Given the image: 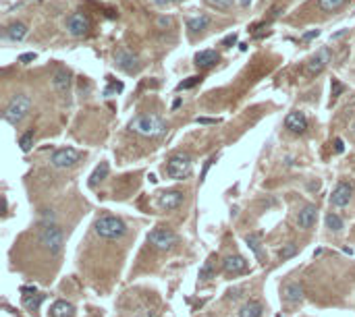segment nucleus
I'll return each instance as SVG.
<instances>
[{
	"instance_id": "37998d69",
	"label": "nucleus",
	"mask_w": 355,
	"mask_h": 317,
	"mask_svg": "<svg viewBox=\"0 0 355 317\" xmlns=\"http://www.w3.org/2000/svg\"><path fill=\"white\" fill-rule=\"evenodd\" d=\"M158 25H160V27H169V25H171V19H169V17H160V19H158Z\"/></svg>"
},
{
	"instance_id": "ea45409f",
	"label": "nucleus",
	"mask_w": 355,
	"mask_h": 317,
	"mask_svg": "<svg viewBox=\"0 0 355 317\" xmlns=\"http://www.w3.org/2000/svg\"><path fill=\"white\" fill-rule=\"evenodd\" d=\"M343 149H345L343 139H334V151H337V153H343Z\"/></svg>"
},
{
	"instance_id": "39448f33",
	"label": "nucleus",
	"mask_w": 355,
	"mask_h": 317,
	"mask_svg": "<svg viewBox=\"0 0 355 317\" xmlns=\"http://www.w3.org/2000/svg\"><path fill=\"white\" fill-rule=\"evenodd\" d=\"M193 164H191V155L189 153H175L169 157L166 162V174L175 181H183L187 176H191Z\"/></svg>"
},
{
	"instance_id": "f03ea898",
	"label": "nucleus",
	"mask_w": 355,
	"mask_h": 317,
	"mask_svg": "<svg viewBox=\"0 0 355 317\" xmlns=\"http://www.w3.org/2000/svg\"><path fill=\"white\" fill-rule=\"evenodd\" d=\"M94 232L100 239H106V241H117L121 236L127 234V224L117 218V216H100L94 224Z\"/></svg>"
},
{
	"instance_id": "ddd939ff",
	"label": "nucleus",
	"mask_w": 355,
	"mask_h": 317,
	"mask_svg": "<svg viewBox=\"0 0 355 317\" xmlns=\"http://www.w3.org/2000/svg\"><path fill=\"white\" fill-rule=\"evenodd\" d=\"M316 216H318L316 205H312V203L303 205V207L299 209V214H297V226L303 228V230H310V228L316 224Z\"/></svg>"
},
{
	"instance_id": "7c9ffc66",
	"label": "nucleus",
	"mask_w": 355,
	"mask_h": 317,
	"mask_svg": "<svg viewBox=\"0 0 355 317\" xmlns=\"http://www.w3.org/2000/svg\"><path fill=\"white\" fill-rule=\"evenodd\" d=\"M197 83H201V75H193V77H189L187 81H181V83L177 85V91H183V89H191V87H195Z\"/></svg>"
},
{
	"instance_id": "c85d7f7f",
	"label": "nucleus",
	"mask_w": 355,
	"mask_h": 317,
	"mask_svg": "<svg viewBox=\"0 0 355 317\" xmlns=\"http://www.w3.org/2000/svg\"><path fill=\"white\" fill-rule=\"evenodd\" d=\"M326 228L339 232V230H343V220H341L337 214H328V216H326Z\"/></svg>"
},
{
	"instance_id": "2eb2a0df",
	"label": "nucleus",
	"mask_w": 355,
	"mask_h": 317,
	"mask_svg": "<svg viewBox=\"0 0 355 317\" xmlns=\"http://www.w3.org/2000/svg\"><path fill=\"white\" fill-rule=\"evenodd\" d=\"M183 203V193L181 191H166V193H160L158 197V205L160 209H177L179 205Z\"/></svg>"
},
{
	"instance_id": "f8f14e48",
	"label": "nucleus",
	"mask_w": 355,
	"mask_h": 317,
	"mask_svg": "<svg viewBox=\"0 0 355 317\" xmlns=\"http://www.w3.org/2000/svg\"><path fill=\"white\" fill-rule=\"evenodd\" d=\"M285 127L291 131V133H306V129H308V116L303 114L301 110H293V112H289L287 114V118H285Z\"/></svg>"
},
{
	"instance_id": "dca6fc26",
	"label": "nucleus",
	"mask_w": 355,
	"mask_h": 317,
	"mask_svg": "<svg viewBox=\"0 0 355 317\" xmlns=\"http://www.w3.org/2000/svg\"><path fill=\"white\" fill-rule=\"evenodd\" d=\"M218 52L216 50H201V52H197L195 54V67H199V69H210V67H214L216 63H218Z\"/></svg>"
},
{
	"instance_id": "393cba45",
	"label": "nucleus",
	"mask_w": 355,
	"mask_h": 317,
	"mask_svg": "<svg viewBox=\"0 0 355 317\" xmlns=\"http://www.w3.org/2000/svg\"><path fill=\"white\" fill-rule=\"evenodd\" d=\"M33 139H35V133H33V129H29V131H25V133L21 135V139H19V145H21V151H29V149L33 147Z\"/></svg>"
},
{
	"instance_id": "72a5a7b5",
	"label": "nucleus",
	"mask_w": 355,
	"mask_h": 317,
	"mask_svg": "<svg viewBox=\"0 0 355 317\" xmlns=\"http://www.w3.org/2000/svg\"><path fill=\"white\" fill-rule=\"evenodd\" d=\"M199 278H204V280L212 278V261H206L204 263V268L199 270Z\"/></svg>"
},
{
	"instance_id": "a878e982",
	"label": "nucleus",
	"mask_w": 355,
	"mask_h": 317,
	"mask_svg": "<svg viewBox=\"0 0 355 317\" xmlns=\"http://www.w3.org/2000/svg\"><path fill=\"white\" fill-rule=\"evenodd\" d=\"M42 301H44V294H27V296H23V305L29 309V311H38L40 309V305H42Z\"/></svg>"
},
{
	"instance_id": "e433bc0d",
	"label": "nucleus",
	"mask_w": 355,
	"mask_h": 317,
	"mask_svg": "<svg viewBox=\"0 0 355 317\" xmlns=\"http://www.w3.org/2000/svg\"><path fill=\"white\" fill-rule=\"evenodd\" d=\"M320 35V29H312V31H308V33H303V42H310V39H314V37H318Z\"/></svg>"
},
{
	"instance_id": "aec40b11",
	"label": "nucleus",
	"mask_w": 355,
	"mask_h": 317,
	"mask_svg": "<svg viewBox=\"0 0 355 317\" xmlns=\"http://www.w3.org/2000/svg\"><path fill=\"white\" fill-rule=\"evenodd\" d=\"M50 315L52 317H73L75 315V307L67 301H57L50 307Z\"/></svg>"
},
{
	"instance_id": "58836bf2",
	"label": "nucleus",
	"mask_w": 355,
	"mask_h": 317,
	"mask_svg": "<svg viewBox=\"0 0 355 317\" xmlns=\"http://www.w3.org/2000/svg\"><path fill=\"white\" fill-rule=\"evenodd\" d=\"M214 160H216V155H212L210 160H208V162L204 164V170H201V179H204V176L208 174V170H210V166H212V162H214Z\"/></svg>"
},
{
	"instance_id": "a19ab883",
	"label": "nucleus",
	"mask_w": 355,
	"mask_h": 317,
	"mask_svg": "<svg viewBox=\"0 0 355 317\" xmlns=\"http://www.w3.org/2000/svg\"><path fill=\"white\" fill-rule=\"evenodd\" d=\"M154 3H156L158 7H169V5H175V3H179V0H154Z\"/></svg>"
},
{
	"instance_id": "412c9836",
	"label": "nucleus",
	"mask_w": 355,
	"mask_h": 317,
	"mask_svg": "<svg viewBox=\"0 0 355 317\" xmlns=\"http://www.w3.org/2000/svg\"><path fill=\"white\" fill-rule=\"evenodd\" d=\"M264 307L260 301H247L241 309H239V317H262Z\"/></svg>"
},
{
	"instance_id": "a18cd8bd",
	"label": "nucleus",
	"mask_w": 355,
	"mask_h": 317,
	"mask_svg": "<svg viewBox=\"0 0 355 317\" xmlns=\"http://www.w3.org/2000/svg\"><path fill=\"white\" fill-rule=\"evenodd\" d=\"M351 129H353V133H355V123H353V127H351Z\"/></svg>"
},
{
	"instance_id": "7ed1b4c3",
	"label": "nucleus",
	"mask_w": 355,
	"mask_h": 317,
	"mask_svg": "<svg viewBox=\"0 0 355 317\" xmlns=\"http://www.w3.org/2000/svg\"><path fill=\"white\" fill-rule=\"evenodd\" d=\"M29 108H31V97H29L27 93H17V95H13V100L7 104V108H5L3 116H5V121H7L9 125L17 127V125L27 116Z\"/></svg>"
},
{
	"instance_id": "f704fd0d",
	"label": "nucleus",
	"mask_w": 355,
	"mask_h": 317,
	"mask_svg": "<svg viewBox=\"0 0 355 317\" xmlns=\"http://www.w3.org/2000/svg\"><path fill=\"white\" fill-rule=\"evenodd\" d=\"M35 58H38L35 52H25V54H21V56H19V63L27 65V63H31V61H35Z\"/></svg>"
},
{
	"instance_id": "79ce46f5",
	"label": "nucleus",
	"mask_w": 355,
	"mask_h": 317,
	"mask_svg": "<svg viewBox=\"0 0 355 317\" xmlns=\"http://www.w3.org/2000/svg\"><path fill=\"white\" fill-rule=\"evenodd\" d=\"M195 123H199V125H214L218 121H214V118H195Z\"/></svg>"
},
{
	"instance_id": "473e14b6",
	"label": "nucleus",
	"mask_w": 355,
	"mask_h": 317,
	"mask_svg": "<svg viewBox=\"0 0 355 317\" xmlns=\"http://www.w3.org/2000/svg\"><path fill=\"white\" fill-rule=\"evenodd\" d=\"M206 3L210 5V7H214V9H229L231 5H233V0H206Z\"/></svg>"
},
{
	"instance_id": "c03bdc74",
	"label": "nucleus",
	"mask_w": 355,
	"mask_h": 317,
	"mask_svg": "<svg viewBox=\"0 0 355 317\" xmlns=\"http://www.w3.org/2000/svg\"><path fill=\"white\" fill-rule=\"evenodd\" d=\"M249 3H251V0H241V7H247Z\"/></svg>"
},
{
	"instance_id": "c9c22d12",
	"label": "nucleus",
	"mask_w": 355,
	"mask_h": 317,
	"mask_svg": "<svg viewBox=\"0 0 355 317\" xmlns=\"http://www.w3.org/2000/svg\"><path fill=\"white\" fill-rule=\"evenodd\" d=\"M233 44H237V33H231V35H227V37L222 39V46H225V48H231Z\"/></svg>"
},
{
	"instance_id": "f257e3e1",
	"label": "nucleus",
	"mask_w": 355,
	"mask_h": 317,
	"mask_svg": "<svg viewBox=\"0 0 355 317\" xmlns=\"http://www.w3.org/2000/svg\"><path fill=\"white\" fill-rule=\"evenodd\" d=\"M166 129H169L166 121L156 114H137L129 123V131H133L141 137H162L166 133Z\"/></svg>"
},
{
	"instance_id": "a211bd4d",
	"label": "nucleus",
	"mask_w": 355,
	"mask_h": 317,
	"mask_svg": "<svg viewBox=\"0 0 355 317\" xmlns=\"http://www.w3.org/2000/svg\"><path fill=\"white\" fill-rule=\"evenodd\" d=\"M283 296H285L287 303H299L303 299V286L299 282H289L283 288Z\"/></svg>"
},
{
	"instance_id": "6e6552de",
	"label": "nucleus",
	"mask_w": 355,
	"mask_h": 317,
	"mask_svg": "<svg viewBox=\"0 0 355 317\" xmlns=\"http://www.w3.org/2000/svg\"><path fill=\"white\" fill-rule=\"evenodd\" d=\"M79 157H81V153L75 147H61L52 153L50 162H52V166H57V168H69V166H75L79 162Z\"/></svg>"
},
{
	"instance_id": "bb28decb",
	"label": "nucleus",
	"mask_w": 355,
	"mask_h": 317,
	"mask_svg": "<svg viewBox=\"0 0 355 317\" xmlns=\"http://www.w3.org/2000/svg\"><path fill=\"white\" fill-rule=\"evenodd\" d=\"M343 5H345V0H318V7L326 13H332V11L341 9Z\"/></svg>"
},
{
	"instance_id": "6ab92c4d",
	"label": "nucleus",
	"mask_w": 355,
	"mask_h": 317,
	"mask_svg": "<svg viewBox=\"0 0 355 317\" xmlns=\"http://www.w3.org/2000/svg\"><path fill=\"white\" fill-rule=\"evenodd\" d=\"M52 85H54V89L59 93H67L69 87H71V75H69V71H63V69L57 71L54 77H52Z\"/></svg>"
},
{
	"instance_id": "5701e85b",
	"label": "nucleus",
	"mask_w": 355,
	"mask_h": 317,
	"mask_svg": "<svg viewBox=\"0 0 355 317\" xmlns=\"http://www.w3.org/2000/svg\"><path fill=\"white\" fill-rule=\"evenodd\" d=\"M245 243L249 245V249H251L253 253H256L258 259H264V253H262V234L251 232V234L245 236Z\"/></svg>"
},
{
	"instance_id": "2f4dec72",
	"label": "nucleus",
	"mask_w": 355,
	"mask_h": 317,
	"mask_svg": "<svg viewBox=\"0 0 355 317\" xmlns=\"http://www.w3.org/2000/svg\"><path fill=\"white\" fill-rule=\"evenodd\" d=\"M343 91H345V85H343L341 81L332 79V83H330V95H332V97H339Z\"/></svg>"
},
{
	"instance_id": "423d86ee",
	"label": "nucleus",
	"mask_w": 355,
	"mask_h": 317,
	"mask_svg": "<svg viewBox=\"0 0 355 317\" xmlns=\"http://www.w3.org/2000/svg\"><path fill=\"white\" fill-rule=\"evenodd\" d=\"M147 243L152 247H156L158 251H169L177 245V234L171 230V228H154L150 234H147Z\"/></svg>"
},
{
	"instance_id": "4be33fe9",
	"label": "nucleus",
	"mask_w": 355,
	"mask_h": 317,
	"mask_svg": "<svg viewBox=\"0 0 355 317\" xmlns=\"http://www.w3.org/2000/svg\"><path fill=\"white\" fill-rule=\"evenodd\" d=\"M208 25H210V17H206V15H197V17H191V19H187V29H189L191 33L204 31V29H206Z\"/></svg>"
},
{
	"instance_id": "b1692460",
	"label": "nucleus",
	"mask_w": 355,
	"mask_h": 317,
	"mask_svg": "<svg viewBox=\"0 0 355 317\" xmlns=\"http://www.w3.org/2000/svg\"><path fill=\"white\" fill-rule=\"evenodd\" d=\"M108 170H110L108 162H100V164L96 166V170L91 172V176H89V187H96L100 181H104V179L108 176Z\"/></svg>"
},
{
	"instance_id": "4468645a",
	"label": "nucleus",
	"mask_w": 355,
	"mask_h": 317,
	"mask_svg": "<svg viewBox=\"0 0 355 317\" xmlns=\"http://www.w3.org/2000/svg\"><path fill=\"white\" fill-rule=\"evenodd\" d=\"M222 270H225L227 274H241V272L247 270V261H245V257H241V255H229V257H225V261H222Z\"/></svg>"
},
{
	"instance_id": "9d476101",
	"label": "nucleus",
	"mask_w": 355,
	"mask_h": 317,
	"mask_svg": "<svg viewBox=\"0 0 355 317\" xmlns=\"http://www.w3.org/2000/svg\"><path fill=\"white\" fill-rule=\"evenodd\" d=\"M87 29H89V19H87L83 13H73V15L67 19V31H69L73 37L85 35Z\"/></svg>"
},
{
	"instance_id": "20e7f679",
	"label": "nucleus",
	"mask_w": 355,
	"mask_h": 317,
	"mask_svg": "<svg viewBox=\"0 0 355 317\" xmlns=\"http://www.w3.org/2000/svg\"><path fill=\"white\" fill-rule=\"evenodd\" d=\"M42 249H46L50 255H61L63 251V245H65V236H63V230L57 226V224H44L42 230H40V236H38Z\"/></svg>"
},
{
	"instance_id": "cd10ccee",
	"label": "nucleus",
	"mask_w": 355,
	"mask_h": 317,
	"mask_svg": "<svg viewBox=\"0 0 355 317\" xmlns=\"http://www.w3.org/2000/svg\"><path fill=\"white\" fill-rule=\"evenodd\" d=\"M106 79H108V87L102 91V95H104V97H110L113 93H121V91H123V87H125V85H123L121 81H115L113 77H106Z\"/></svg>"
},
{
	"instance_id": "4c0bfd02",
	"label": "nucleus",
	"mask_w": 355,
	"mask_h": 317,
	"mask_svg": "<svg viewBox=\"0 0 355 317\" xmlns=\"http://www.w3.org/2000/svg\"><path fill=\"white\" fill-rule=\"evenodd\" d=\"M347 33H349V29H341V31H337V33H332V35H330V42H337V39L345 37Z\"/></svg>"
},
{
	"instance_id": "c756f323",
	"label": "nucleus",
	"mask_w": 355,
	"mask_h": 317,
	"mask_svg": "<svg viewBox=\"0 0 355 317\" xmlns=\"http://www.w3.org/2000/svg\"><path fill=\"white\" fill-rule=\"evenodd\" d=\"M295 253H297V245H295V243H287V245L278 251V257H281V261H287V259H291Z\"/></svg>"
},
{
	"instance_id": "0eeeda50",
	"label": "nucleus",
	"mask_w": 355,
	"mask_h": 317,
	"mask_svg": "<svg viewBox=\"0 0 355 317\" xmlns=\"http://www.w3.org/2000/svg\"><path fill=\"white\" fill-rule=\"evenodd\" d=\"M115 65L121 69V71H125L127 75H133V73H139V69H141V63H139V58L133 54V52H129V50H117L115 52Z\"/></svg>"
},
{
	"instance_id": "f3484780",
	"label": "nucleus",
	"mask_w": 355,
	"mask_h": 317,
	"mask_svg": "<svg viewBox=\"0 0 355 317\" xmlns=\"http://www.w3.org/2000/svg\"><path fill=\"white\" fill-rule=\"evenodd\" d=\"M27 35V25L25 23H11L7 29H5V37L9 39V42H21L23 37Z\"/></svg>"
},
{
	"instance_id": "9b49d317",
	"label": "nucleus",
	"mask_w": 355,
	"mask_h": 317,
	"mask_svg": "<svg viewBox=\"0 0 355 317\" xmlns=\"http://www.w3.org/2000/svg\"><path fill=\"white\" fill-rule=\"evenodd\" d=\"M351 197H353V185L351 183H339L330 195V203L334 207H345V205H349Z\"/></svg>"
},
{
	"instance_id": "1a4fd4ad",
	"label": "nucleus",
	"mask_w": 355,
	"mask_h": 317,
	"mask_svg": "<svg viewBox=\"0 0 355 317\" xmlns=\"http://www.w3.org/2000/svg\"><path fill=\"white\" fill-rule=\"evenodd\" d=\"M330 61H332V54H330V50H328V48L318 50L316 54L310 58V63H308V73H310V75H320V73L328 67Z\"/></svg>"
}]
</instances>
